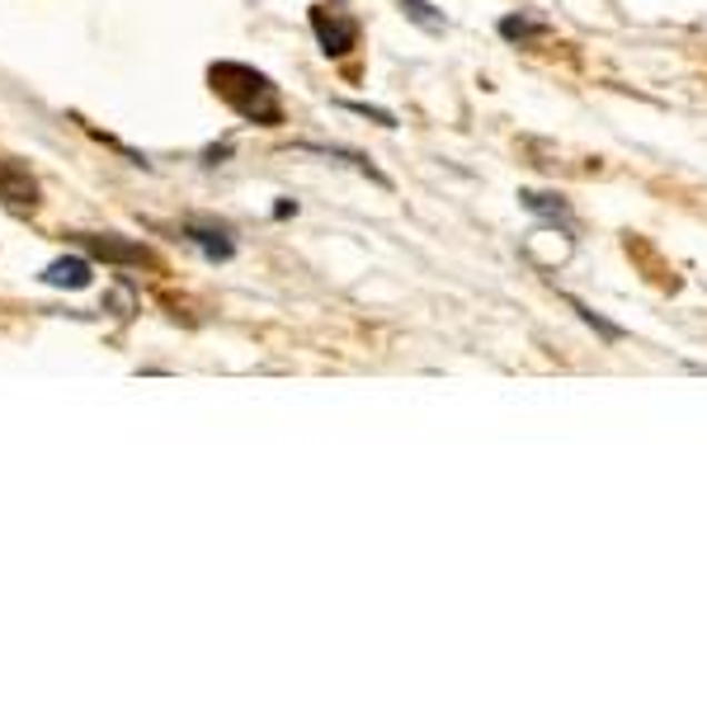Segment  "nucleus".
<instances>
[{
    "label": "nucleus",
    "mask_w": 707,
    "mask_h": 707,
    "mask_svg": "<svg viewBox=\"0 0 707 707\" xmlns=\"http://www.w3.org/2000/svg\"><path fill=\"white\" fill-rule=\"evenodd\" d=\"M208 81L218 90V100H227V109L246 123L260 128H279L283 123V104H279V86L269 81L265 71H255L246 62H212Z\"/></svg>",
    "instance_id": "nucleus-1"
},
{
    "label": "nucleus",
    "mask_w": 707,
    "mask_h": 707,
    "mask_svg": "<svg viewBox=\"0 0 707 707\" xmlns=\"http://www.w3.org/2000/svg\"><path fill=\"white\" fill-rule=\"evenodd\" d=\"M311 33H317L326 57H349L359 48V24L345 10H330V6H311Z\"/></svg>",
    "instance_id": "nucleus-2"
},
{
    "label": "nucleus",
    "mask_w": 707,
    "mask_h": 707,
    "mask_svg": "<svg viewBox=\"0 0 707 707\" xmlns=\"http://www.w3.org/2000/svg\"><path fill=\"white\" fill-rule=\"evenodd\" d=\"M180 236L203 255L208 265H227L231 255H236V236L227 227H218V222H185Z\"/></svg>",
    "instance_id": "nucleus-3"
},
{
    "label": "nucleus",
    "mask_w": 707,
    "mask_h": 707,
    "mask_svg": "<svg viewBox=\"0 0 707 707\" xmlns=\"http://www.w3.org/2000/svg\"><path fill=\"white\" fill-rule=\"evenodd\" d=\"M76 241H81V250L94 255V260H109V265H151L147 246L123 241V236H113V231H104V236H76Z\"/></svg>",
    "instance_id": "nucleus-4"
},
{
    "label": "nucleus",
    "mask_w": 707,
    "mask_h": 707,
    "mask_svg": "<svg viewBox=\"0 0 707 707\" xmlns=\"http://www.w3.org/2000/svg\"><path fill=\"white\" fill-rule=\"evenodd\" d=\"M0 199L10 208H38V180L29 175V166L0 161Z\"/></svg>",
    "instance_id": "nucleus-5"
},
{
    "label": "nucleus",
    "mask_w": 707,
    "mask_h": 707,
    "mask_svg": "<svg viewBox=\"0 0 707 707\" xmlns=\"http://www.w3.org/2000/svg\"><path fill=\"white\" fill-rule=\"evenodd\" d=\"M519 203L534 212V218H542V222H552V227H561L566 236H576V218H571V203L561 199V193H542V189H524L519 193Z\"/></svg>",
    "instance_id": "nucleus-6"
},
{
    "label": "nucleus",
    "mask_w": 707,
    "mask_h": 707,
    "mask_svg": "<svg viewBox=\"0 0 707 707\" xmlns=\"http://www.w3.org/2000/svg\"><path fill=\"white\" fill-rule=\"evenodd\" d=\"M43 283L48 288H90L94 283V269L86 255H62V260H52L43 269Z\"/></svg>",
    "instance_id": "nucleus-7"
},
{
    "label": "nucleus",
    "mask_w": 707,
    "mask_h": 707,
    "mask_svg": "<svg viewBox=\"0 0 707 707\" xmlns=\"http://www.w3.org/2000/svg\"><path fill=\"white\" fill-rule=\"evenodd\" d=\"M302 151H311V156H326V161H340V166H349V170H359V175H368L378 189H391V180L368 161V156H359V151H345V147H330V142H298Z\"/></svg>",
    "instance_id": "nucleus-8"
},
{
    "label": "nucleus",
    "mask_w": 707,
    "mask_h": 707,
    "mask_svg": "<svg viewBox=\"0 0 707 707\" xmlns=\"http://www.w3.org/2000/svg\"><path fill=\"white\" fill-rule=\"evenodd\" d=\"M547 33H552V29H547L542 19L524 14V10H519V14H505V19H500V38H505V43H515V48H538Z\"/></svg>",
    "instance_id": "nucleus-9"
},
{
    "label": "nucleus",
    "mask_w": 707,
    "mask_h": 707,
    "mask_svg": "<svg viewBox=\"0 0 707 707\" xmlns=\"http://www.w3.org/2000/svg\"><path fill=\"white\" fill-rule=\"evenodd\" d=\"M391 6H397L410 24L416 29H425V33H448V19H444V10H435L429 6V0H391Z\"/></svg>",
    "instance_id": "nucleus-10"
},
{
    "label": "nucleus",
    "mask_w": 707,
    "mask_h": 707,
    "mask_svg": "<svg viewBox=\"0 0 707 707\" xmlns=\"http://www.w3.org/2000/svg\"><path fill=\"white\" fill-rule=\"evenodd\" d=\"M566 307H571V311H576V317H580V321H585L589 330H595V336H599V340H608V345H618V340H623V326H614V321H604V317H599V311H595V307H585L580 298H566Z\"/></svg>",
    "instance_id": "nucleus-11"
},
{
    "label": "nucleus",
    "mask_w": 707,
    "mask_h": 707,
    "mask_svg": "<svg viewBox=\"0 0 707 707\" xmlns=\"http://www.w3.org/2000/svg\"><path fill=\"white\" fill-rule=\"evenodd\" d=\"M340 109L359 113V118H372L378 128H397V113H387V109H372V104H359V100H340Z\"/></svg>",
    "instance_id": "nucleus-12"
},
{
    "label": "nucleus",
    "mask_w": 707,
    "mask_h": 707,
    "mask_svg": "<svg viewBox=\"0 0 707 707\" xmlns=\"http://www.w3.org/2000/svg\"><path fill=\"white\" fill-rule=\"evenodd\" d=\"M292 212H298V203H292V199H279V203H273V218H292Z\"/></svg>",
    "instance_id": "nucleus-13"
}]
</instances>
